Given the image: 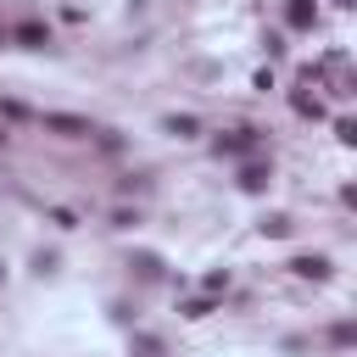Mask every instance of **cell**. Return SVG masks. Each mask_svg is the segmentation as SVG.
<instances>
[{
  "label": "cell",
  "mask_w": 357,
  "mask_h": 357,
  "mask_svg": "<svg viewBox=\"0 0 357 357\" xmlns=\"http://www.w3.org/2000/svg\"><path fill=\"white\" fill-rule=\"evenodd\" d=\"M45 128H56V134H95L84 117H62V112H51V117H45Z\"/></svg>",
  "instance_id": "1"
},
{
  "label": "cell",
  "mask_w": 357,
  "mask_h": 357,
  "mask_svg": "<svg viewBox=\"0 0 357 357\" xmlns=\"http://www.w3.org/2000/svg\"><path fill=\"white\" fill-rule=\"evenodd\" d=\"M296 274H307V279H324V274H330V262H324V257H296Z\"/></svg>",
  "instance_id": "3"
},
{
  "label": "cell",
  "mask_w": 357,
  "mask_h": 357,
  "mask_svg": "<svg viewBox=\"0 0 357 357\" xmlns=\"http://www.w3.org/2000/svg\"><path fill=\"white\" fill-rule=\"evenodd\" d=\"M0 140H6V128H0Z\"/></svg>",
  "instance_id": "7"
},
{
  "label": "cell",
  "mask_w": 357,
  "mask_h": 357,
  "mask_svg": "<svg viewBox=\"0 0 357 357\" xmlns=\"http://www.w3.org/2000/svg\"><path fill=\"white\" fill-rule=\"evenodd\" d=\"M240 185H246V190H262V185H268V168H246Z\"/></svg>",
  "instance_id": "6"
},
{
  "label": "cell",
  "mask_w": 357,
  "mask_h": 357,
  "mask_svg": "<svg viewBox=\"0 0 357 357\" xmlns=\"http://www.w3.org/2000/svg\"><path fill=\"white\" fill-rule=\"evenodd\" d=\"M285 17H290V28H307V23H312V0H290Z\"/></svg>",
  "instance_id": "2"
},
{
  "label": "cell",
  "mask_w": 357,
  "mask_h": 357,
  "mask_svg": "<svg viewBox=\"0 0 357 357\" xmlns=\"http://www.w3.org/2000/svg\"><path fill=\"white\" fill-rule=\"evenodd\" d=\"M251 146H257V140H251V128H235L229 140H223V151H251Z\"/></svg>",
  "instance_id": "5"
},
{
  "label": "cell",
  "mask_w": 357,
  "mask_h": 357,
  "mask_svg": "<svg viewBox=\"0 0 357 357\" xmlns=\"http://www.w3.org/2000/svg\"><path fill=\"white\" fill-rule=\"evenodd\" d=\"M17 39H23V45H51V34H45L39 23H23V28H17Z\"/></svg>",
  "instance_id": "4"
}]
</instances>
